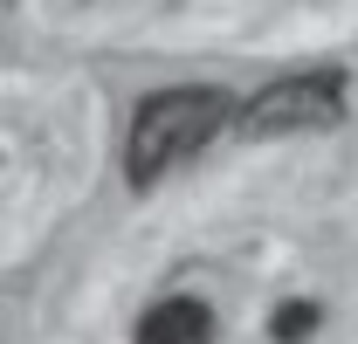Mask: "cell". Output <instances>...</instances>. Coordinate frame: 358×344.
I'll return each instance as SVG.
<instances>
[{
    "instance_id": "2",
    "label": "cell",
    "mask_w": 358,
    "mask_h": 344,
    "mask_svg": "<svg viewBox=\"0 0 358 344\" xmlns=\"http://www.w3.org/2000/svg\"><path fill=\"white\" fill-rule=\"evenodd\" d=\"M352 103V83L345 69H296L282 83L255 89L241 110H234V131L241 138H303V131H331Z\"/></svg>"
},
{
    "instance_id": "1",
    "label": "cell",
    "mask_w": 358,
    "mask_h": 344,
    "mask_svg": "<svg viewBox=\"0 0 358 344\" xmlns=\"http://www.w3.org/2000/svg\"><path fill=\"white\" fill-rule=\"evenodd\" d=\"M234 96L214 83H173V89H152L138 96L131 131H124V179L131 193H152L166 172H179L186 159H200L227 124H234Z\"/></svg>"
},
{
    "instance_id": "4",
    "label": "cell",
    "mask_w": 358,
    "mask_h": 344,
    "mask_svg": "<svg viewBox=\"0 0 358 344\" xmlns=\"http://www.w3.org/2000/svg\"><path fill=\"white\" fill-rule=\"evenodd\" d=\"M268 331H275V344H303V338L317 331V303H282Z\"/></svg>"
},
{
    "instance_id": "3",
    "label": "cell",
    "mask_w": 358,
    "mask_h": 344,
    "mask_svg": "<svg viewBox=\"0 0 358 344\" xmlns=\"http://www.w3.org/2000/svg\"><path fill=\"white\" fill-rule=\"evenodd\" d=\"M131 344H214V310L200 296H159L138 317Z\"/></svg>"
}]
</instances>
